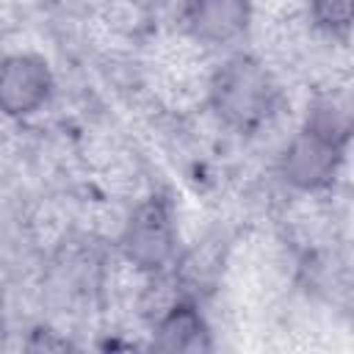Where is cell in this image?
Returning a JSON list of instances; mask_svg holds the SVG:
<instances>
[{"mask_svg": "<svg viewBox=\"0 0 354 354\" xmlns=\"http://www.w3.org/2000/svg\"><path fill=\"white\" fill-rule=\"evenodd\" d=\"M277 83L252 55L224 61L207 80V100L216 116L232 130L260 127L277 108Z\"/></svg>", "mask_w": 354, "mask_h": 354, "instance_id": "obj_1", "label": "cell"}, {"mask_svg": "<svg viewBox=\"0 0 354 354\" xmlns=\"http://www.w3.org/2000/svg\"><path fill=\"white\" fill-rule=\"evenodd\" d=\"M177 227L171 218V207L163 196L144 199L122 230V252L124 260L144 274H158L174 254Z\"/></svg>", "mask_w": 354, "mask_h": 354, "instance_id": "obj_2", "label": "cell"}, {"mask_svg": "<svg viewBox=\"0 0 354 354\" xmlns=\"http://www.w3.org/2000/svg\"><path fill=\"white\" fill-rule=\"evenodd\" d=\"M53 91V75L44 58L17 53L0 61V111L8 116L36 113Z\"/></svg>", "mask_w": 354, "mask_h": 354, "instance_id": "obj_3", "label": "cell"}, {"mask_svg": "<svg viewBox=\"0 0 354 354\" xmlns=\"http://www.w3.org/2000/svg\"><path fill=\"white\" fill-rule=\"evenodd\" d=\"M343 147H346L343 141L304 127L285 149V158H282L285 180L304 191L329 185L340 166Z\"/></svg>", "mask_w": 354, "mask_h": 354, "instance_id": "obj_4", "label": "cell"}, {"mask_svg": "<svg viewBox=\"0 0 354 354\" xmlns=\"http://www.w3.org/2000/svg\"><path fill=\"white\" fill-rule=\"evenodd\" d=\"M183 19L196 41L227 44L249 28L252 0H183Z\"/></svg>", "mask_w": 354, "mask_h": 354, "instance_id": "obj_5", "label": "cell"}, {"mask_svg": "<svg viewBox=\"0 0 354 354\" xmlns=\"http://www.w3.org/2000/svg\"><path fill=\"white\" fill-rule=\"evenodd\" d=\"M152 346L160 351L199 354V351H210L213 340L202 313L191 301H171L166 310L158 313Z\"/></svg>", "mask_w": 354, "mask_h": 354, "instance_id": "obj_6", "label": "cell"}, {"mask_svg": "<svg viewBox=\"0 0 354 354\" xmlns=\"http://www.w3.org/2000/svg\"><path fill=\"white\" fill-rule=\"evenodd\" d=\"M315 28L329 36H343L351 28V0H310Z\"/></svg>", "mask_w": 354, "mask_h": 354, "instance_id": "obj_7", "label": "cell"}, {"mask_svg": "<svg viewBox=\"0 0 354 354\" xmlns=\"http://www.w3.org/2000/svg\"><path fill=\"white\" fill-rule=\"evenodd\" d=\"M0 329H3V299H0Z\"/></svg>", "mask_w": 354, "mask_h": 354, "instance_id": "obj_8", "label": "cell"}]
</instances>
